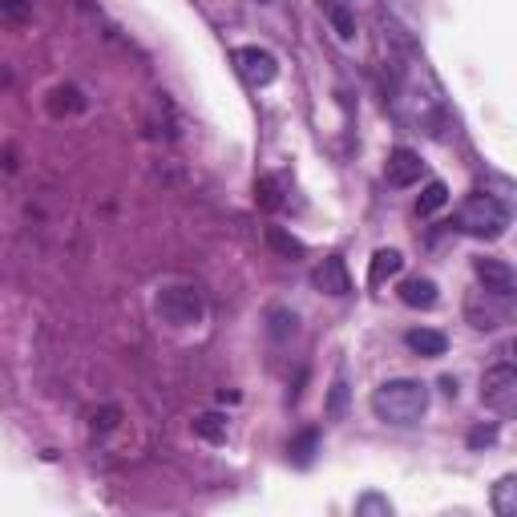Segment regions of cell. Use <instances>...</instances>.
Instances as JSON below:
<instances>
[{
	"instance_id": "20",
	"label": "cell",
	"mask_w": 517,
	"mask_h": 517,
	"mask_svg": "<svg viewBox=\"0 0 517 517\" xmlns=\"http://www.w3.org/2000/svg\"><path fill=\"white\" fill-rule=\"evenodd\" d=\"M287 332H295V312H283V307H275V312H271V336L283 340Z\"/></svg>"
},
{
	"instance_id": "16",
	"label": "cell",
	"mask_w": 517,
	"mask_h": 517,
	"mask_svg": "<svg viewBox=\"0 0 517 517\" xmlns=\"http://www.w3.org/2000/svg\"><path fill=\"white\" fill-rule=\"evenodd\" d=\"M445 202H449V186L445 182H429L421 190V198H417V215H437Z\"/></svg>"
},
{
	"instance_id": "5",
	"label": "cell",
	"mask_w": 517,
	"mask_h": 517,
	"mask_svg": "<svg viewBox=\"0 0 517 517\" xmlns=\"http://www.w3.org/2000/svg\"><path fill=\"white\" fill-rule=\"evenodd\" d=\"M231 61H235V69L243 73V81H251L255 89H263V85H271V81L279 77V61H275V53H267V49H259V45H243V49H235V53H231Z\"/></svg>"
},
{
	"instance_id": "23",
	"label": "cell",
	"mask_w": 517,
	"mask_h": 517,
	"mask_svg": "<svg viewBox=\"0 0 517 517\" xmlns=\"http://www.w3.org/2000/svg\"><path fill=\"white\" fill-rule=\"evenodd\" d=\"M493 441H497V429H493V425H489V429H473V433H469V445H473V449L493 445Z\"/></svg>"
},
{
	"instance_id": "12",
	"label": "cell",
	"mask_w": 517,
	"mask_h": 517,
	"mask_svg": "<svg viewBox=\"0 0 517 517\" xmlns=\"http://www.w3.org/2000/svg\"><path fill=\"white\" fill-rule=\"evenodd\" d=\"M404 344L417 352V356H445V348H449V336L445 332H437V328H412L408 336H404Z\"/></svg>"
},
{
	"instance_id": "3",
	"label": "cell",
	"mask_w": 517,
	"mask_h": 517,
	"mask_svg": "<svg viewBox=\"0 0 517 517\" xmlns=\"http://www.w3.org/2000/svg\"><path fill=\"white\" fill-rule=\"evenodd\" d=\"M202 312H206V303L194 287H166L158 295V316L174 328H194L202 320Z\"/></svg>"
},
{
	"instance_id": "9",
	"label": "cell",
	"mask_w": 517,
	"mask_h": 517,
	"mask_svg": "<svg viewBox=\"0 0 517 517\" xmlns=\"http://www.w3.org/2000/svg\"><path fill=\"white\" fill-rule=\"evenodd\" d=\"M312 283L324 291V295H348L352 291V275H348V263L340 259V255H328L316 271H312Z\"/></svg>"
},
{
	"instance_id": "24",
	"label": "cell",
	"mask_w": 517,
	"mask_h": 517,
	"mask_svg": "<svg viewBox=\"0 0 517 517\" xmlns=\"http://www.w3.org/2000/svg\"><path fill=\"white\" fill-rule=\"evenodd\" d=\"M118 425V408H106V412H93V429H114Z\"/></svg>"
},
{
	"instance_id": "6",
	"label": "cell",
	"mask_w": 517,
	"mask_h": 517,
	"mask_svg": "<svg viewBox=\"0 0 517 517\" xmlns=\"http://www.w3.org/2000/svg\"><path fill=\"white\" fill-rule=\"evenodd\" d=\"M473 271H477V279H481V287H485V291H493V295H509V299H513L517 275H513V267H509L505 259L481 255V259H473Z\"/></svg>"
},
{
	"instance_id": "1",
	"label": "cell",
	"mask_w": 517,
	"mask_h": 517,
	"mask_svg": "<svg viewBox=\"0 0 517 517\" xmlns=\"http://www.w3.org/2000/svg\"><path fill=\"white\" fill-rule=\"evenodd\" d=\"M372 412L384 425H417L429 412V384L421 380H384L372 392Z\"/></svg>"
},
{
	"instance_id": "2",
	"label": "cell",
	"mask_w": 517,
	"mask_h": 517,
	"mask_svg": "<svg viewBox=\"0 0 517 517\" xmlns=\"http://www.w3.org/2000/svg\"><path fill=\"white\" fill-rule=\"evenodd\" d=\"M509 227V206L497 194H469L457 211V231L469 239H501Z\"/></svg>"
},
{
	"instance_id": "11",
	"label": "cell",
	"mask_w": 517,
	"mask_h": 517,
	"mask_svg": "<svg viewBox=\"0 0 517 517\" xmlns=\"http://www.w3.org/2000/svg\"><path fill=\"white\" fill-rule=\"evenodd\" d=\"M400 267H404V255L396 247H380L372 255V263H368V283L372 287H384L392 275H400Z\"/></svg>"
},
{
	"instance_id": "4",
	"label": "cell",
	"mask_w": 517,
	"mask_h": 517,
	"mask_svg": "<svg viewBox=\"0 0 517 517\" xmlns=\"http://www.w3.org/2000/svg\"><path fill=\"white\" fill-rule=\"evenodd\" d=\"M481 400H485V408L497 412V417H509V412L517 408V372L509 364L489 368L485 380H481Z\"/></svg>"
},
{
	"instance_id": "8",
	"label": "cell",
	"mask_w": 517,
	"mask_h": 517,
	"mask_svg": "<svg viewBox=\"0 0 517 517\" xmlns=\"http://www.w3.org/2000/svg\"><path fill=\"white\" fill-rule=\"evenodd\" d=\"M421 174H425V162H421L417 150L396 146V150L388 154V166H384L388 186H412V182H421Z\"/></svg>"
},
{
	"instance_id": "14",
	"label": "cell",
	"mask_w": 517,
	"mask_h": 517,
	"mask_svg": "<svg viewBox=\"0 0 517 517\" xmlns=\"http://www.w3.org/2000/svg\"><path fill=\"white\" fill-rule=\"evenodd\" d=\"M493 513L497 517H513L517 513V477L505 473L497 485H493Z\"/></svg>"
},
{
	"instance_id": "25",
	"label": "cell",
	"mask_w": 517,
	"mask_h": 517,
	"mask_svg": "<svg viewBox=\"0 0 517 517\" xmlns=\"http://www.w3.org/2000/svg\"><path fill=\"white\" fill-rule=\"evenodd\" d=\"M441 388H445L449 396H457V380H453V376H445V380H441Z\"/></svg>"
},
{
	"instance_id": "15",
	"label": "cell",
	"mask_w": 517,
	"mask_h": 517,
	"mask_svg": "<svg viewBox=\"0 0 517 517\" xmlns=\"http://www.w3.org/2000/svg\"><path fill=\"white\" fill-rule=\"evenodd\" d=\"M194 433H198L202 441L219 445V441H227V417H219V412H202V417L194 421Z\"/></svg>"
},
{
	"instance_id": "17",
	"label": "cell",
	"mask_w": 517,
	"mask_h": 517,
	"mask_svg": "<svg viewBox=\"0 0 517 517\" xmlns=\"http://www.w3.org/2000/svg\"><path fill=\"white\" fill-rule=\"evenodd\" d=\"M328 421H344V412H348V380H344V372L332 380V396H328Z\"/></svg>"
},
{
	"instance_id": "13",
	"label": "cell",
	"mask_w": 517,
	"mask_h": 517,
	"mask_svg": "<svg viewBox=\"0 0 517 517\" xmlns=\"http://www.w3.org/2000/svg\"><path fill=\"white\" fill-rule=\"evenodd\" d=\"M320 9H324V17H328V25L336 29V37L340 41H356V13L344 5V0H320Z\"/></svg>"
},
{
	"instance_id": "19",
	"label": "cell",
	"mask_w": 517,
	"mask_h": 517,
	"mask_svg": "<svg viewBox=\"0 0 517 517\" xmlns=\"http://www.w3.org/2000/svg\"><path fill=\"white\" fill-rule=\"evenodd\" d=\"M316 441H320V437H316L312 429H307L299 441H291V449H287V453H291V461H295V465H312V449H316Z\"/></svg>"
},
{
	"instance_id": "18",
	"label": "cell",
	"mask_w": 517,
	"mask_h": 517,
	"mask_svg": "<svg viewBox=\"0 0 517 517\" xmlns=\"http://www.w3.org/2000/svg\"><path fill=\"white\" fill-rule=\"evenodd\" d=\"M267 243H271L275 251H283L287 259H299V255H303V243H299V239H291V235H283L279 227H267Z\"/></svg>"
},
{
	"instance_id": "10",
	"label": "cell",
	"mask_w": 517,
	"mask_h": 517,
	"mask_svg": "<svg viewBox=\"0 0 517 517\" xmlns=\"http://www.w3.org/2000/svg\"><path fill=\"white\" fill-rule=\"evenodd\" d=\"M400 303L404 307H421V312H429V307H437V283L425 279V275H412L400 283Z\"/></svg>"
},
{
	"instance_id": "22",
	"label": "cell",
	"mask_w": 517,
	"mask_h": 517,
	"mask_svg": "<svg viewBox=\"0 0 517 517\" xmlns=\"http://www.w3.org/2000/svg\"><path fill=\"white\" fill-rule=\"evenodd\" d=\"M356 513H392V505H388L384 497H364V501L356 505Z\"/></svg>"
},
{
	"instance_id": "21",
	"label": "cell",
	"mask_w": 517,
	"mask_h": 517,
	"mask_svg": "<svg viewBox=\"0 0 517 517\" xmlns=\"http://www.w3.org/2000/svg\"><path fill=\"white\" fill-rule=\"evenodd\" d=\"M255 194H259V202L267 206V211H275V206H279V194H275V178H259Z\"/></svg>"
},
{
	"instance_id": "7",
	"label": "cell",
	"mask_w": 517,
	"mask_h": 517,
	"mask_svg": "<svg viewBox=\"0 0 517 517\" xmlns=\"http://www.w3.org/2000/svg\"><path fill=\"white\" fill-rule=\"evenodd\" d=\"M481 295H485V307H477L469 299L465 303V316H469V324L477 332H493V328H501L509 320V295H493V291H481Z\"/></svg>"
}]
</instances>
